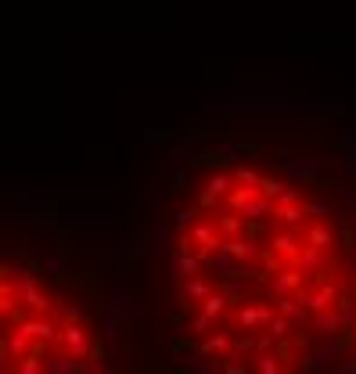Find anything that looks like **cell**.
Returning <instances> with one entry per match:
<instances>
[{
  "instance_id": "6da1fadb",
  "label": "cell",
  "mask_w": 356,
  "mask_h": 374,
  "mask_svg": "<svg viewBox=\"0 0 356 374\" xmlns=\"http://www.w3.org/2000/svg\"><path fill=\"white\" fill-rule=\"evenodd\" d=\"M306 231L310 227H274V234H270V248H274V252L281 256V259H299V252H303V248L310 245V238H306Z\"/></svg>"
},
{
  "instance_id": "7a4b0ae2",
  "label": "cell",
  "mask_w": 356,
  "mask_h": 374,
  "mask_svg": "<svg viewBox=\"0 0 356 374\" xmlns=\"http://www.w3.org/2000/svg\"><path fill=\"white\" fill-rule=\"evenodd\" d=\"M58 349H65L72 360H86L91 356V349H94V342H91V331H86L79 321H72V324H62V342H58Z\"/></svg>"
},
{
  "instance_id": "3957f363",
  "label": "cell",
  "mask_w": 356,
  "mask_h": 374,
  "mask_svg": "<svg viewBox=\"0 0 356 374\" xmlns=\"http://www.w3.org/2000/svg\"><path fill=\"white\" fill-rule=\"evenodd\" d=\"M15 295H18V306H25L29 314H51V306H54V299L47 292H40V285L33 277L15 280Z\"/></svg>"
},
{
  "instance_id": "277c9868",
  "label": "cell",
  "mask_w": 356,
  "mask_h": 374,
  "mask_svg": "<svg viewBox=\"0 0 356 374\" xmlns=\"http://www.w3.org/2000/svg\"><path fill=\"white\" fill-rule=\"evenodd\" d=\"M33 346H37V342L29 338L22 328H8V331H4V346H0V353H8V356L18 363L22 356H29V353H33Z\"/></svg>"
},
{
  "instance_id": "5b68a950",
  "label": "cell",
  "mask_w": 356,
  "mask_h": 374,
  "mask_svg": "<svg viewBox=\"0 0 356 374\" xmlns=\"http://www.w3.org/2000/svg\"><path fill=\"white\" fill-rule=\"evenodd\" d=\"M230 335L227 331H216V335H205L202 338V346H198V353L205 356V360H230Z\"/></svg>"
},
{
  "instance_id": "8992f818",
  "label": "cell",
  "mask_w": 356,
  "mask_h": 374,
  "mask_svg": "<svg viewBox=\"0 0 356 374\" xmlns=\"http://www.w3.org/2000/svg\"><path fill=\"white\" fill-rule=\"evenodd\" d=\"M274 309H277L281 317H288V321H291V328H303V324L313 317V314H310V306H306V302H299L295 295H284V299H277V306H274Z\"/></svg>"
},
{
  "instance_id": "52a82bcc",
  "label": "cell",
  "mask_w": 356,
  "mask_h": 374,
  "mask_svg": "<svg viewBox=\"0 0 356 374\" xmlns=\"http://www.w3.org/2000/svg\"><path fill=\"white\" fill-rule=\"evenodd\" d=\"M338 299H342L338 285H331V280H320V285L313 288V295H310V314H320V309L338 306Z\"/></svg>"
},
{
  "instance_id": "ba28073f",
  "label": "cell",
  "mask_w": 356,
  "mask_h": 374,
  "mask_svg": "<svg viewBox=\"0 0 356 374\" xmlns=\"http://www.w3.org/2000/svg\"><path fill=\"white\" fill-rule=\"evenodd\" d=\"M295 288H303V270L299 266H288V270H277L274 273V299H284Z\"/></svg>"
},
{
  "instance_id": "9c48e42d",
  "label": "cell",
  "mask_w": 356,
  "mask_h": 374,
  "mask_svg": "<svg viewBox=\"0 0 356 374\" xmlns=\"http://www.w3.org/2000/svg\"><path fill=\"white\" fill-rule=\"evenodd\" d=\"M216 288L209 285V280H202V277H191V280H184V285H180V306L187 309V306H195V302H202V299H209Z\"/></svg>"
},
{
  "instance_id": "30bf717a",
  "label": "cell",
  "mask_w": 356,
  "mask_h": 374,
  "mask_svg": "<svg viewBox=\"0 0 356 374\" xmlns=\"http://www.w3.org/2000/svg\"><path fill=\"white\" fill-rule=\"evenodd\" d=\"M47 374H83V363L72 360L65 349H54L47 356Z\"/></svg>"
},
{
  "instance_id": "8fae6325",
  "label": "cell",
  "mask_w": 356,
  "mask_h": 374,
  "mask_svg": "<svg viewBox=\"0 0 356 374\" xmlns=\"http://www.w3.org/2000/svg\"><path fill=\"white\" fill-rule=\"evenodd\" d=\"M313 328L328 331V335H338V331H345V324H342V314H338V306H331V309H320V314H313Z\"/></svg>"
},
{
  "instance_id": "7c38bea8",
  "label": "cell",
  "mask_w": 356,
  "mask_h": 374,
  "mask_svg": "<svg viewBox=\"0 0 356 374\" xmlns=\"http://www.w3.org/2000/svg\"><path fill=\"white\" fill-rule=\"evenodd\" d=\"M176 273H180L184 280L198 277L202 273V256L198 252H180V248H176Z\"/></svg>"
},
{
  "instance_id": "4fadbf2b",
  "label": "cell",
  "mask_w": 356,
  "mask_h": 374,
  "mask_svg": "<svg viewBox=\"0 0 356 374\" xmlns=\"http://www.w3.org/2000/svg\"><path fill=\"white\" fill-rule=\"evenodd\" d=\"M306 238H310V245H313V248H324V252H331V248H335V234H331L328 227H324L320 220H313V224H310Z\"/></svg>"
},
{
  "instance_id": "5bb4252c",
  "label": "cell",
  "mask_w": 356,
  "mask_h": 374,
  "mask_svg": "<svg viewBox=\"0 0 356 374\" xmlns=\"http://www.w3.org/2000/svg\"><path fill=\"white\" fill-rule=\"evenodd\" d=\"M237 324H242L245 331H263L259 306H256V302H242V306H237Z\"/></svg>"
},
{
  "instance_id": "9a60e30c",
  "label": "cell",
  "mask_w": 356,
  "mask_h": 374,
  "mask_svg": "<svg viewBox=\"0 0 356 374\" xmlns=\"http://www.w3.org/2000/svg\"><path fill=\"white\" fill-rule=\"evenodd\" d=\"M227 306H230V295H227L223 288H216L209 299H202V309H205V314H209V317H216V321L227 314Z\"/></svg>"
},
{
  "instance_id": "2e32d148",
  "label": "cell",
  "mask_w": 356,
  "mask_h": 374,
  "mask_svg": "<svg viewBox=\"0 0 356 374\" xmlns=\"http://www.w3.org/2000/svg\"><path fill=\"white\" fill-rule=\"evenodd\" d=\"M252 363H256V374H284V356H274V353L252 356Z\"/></svg>"
},
{
  "instance_id": "e0dca14e",
  "label": "cell",
  "mask_w": 356,
  "mask_h": 374,
  "mask_svg": "<svg viewBox=\"0 0 356 374\" xmlns=\"http://www.w3.org/2000/svg\"><path fill=\"white\" fill-rule=\"evenodd\" d=\"M51 317H54L58 324H72V321H79V309H76V306H65L62 299H54V306H51Z\"/></svg>"
},
{
  "instance_id": "ac0fdd59",
  "label": "cell",
  "mask_w": 356,
  "mask_h": 374,
  "mask_svg": "<svg viewBox=\"0 0 356 374\" xmlns=\"http://www.w3.org/2000/svg\"><path fill=\"white\" fill-rule=\"evenodd\" d=\"M83 374H105V346L91 349V356L83 360Z\"/></svg>"
},
{
  "instance_id": "d6986e66",
  "label": "cell",
  "mask_w": 356,
  "mask_h": 374,
  "mask_svg": "<svg viewBox=\"0 0 356 374\" xmlns=\"http://www.w3.org/2000/svg\"><path fill=\"white\" fill-rule=\"evenodd\" d=\"M252 349H256L252 338H234L230 342V360H245V356H252Z\"/></svg>"
},
{
  "instance_id": "ffe728a7",
  "label": "cell",
  "mask_w": 356,
  "mask_h": 374,
  "mask_svg": "<svg viewBox=\"0 0 356 374\" xmlns=\"http://www.w3.org/2000/svg\"><path fill=\"white\" fill-rule=\"evenodd\" d=\"M266 331H270V335L281 342V338H288V331H295V328H291V321H288V317H281V314H277V317H274V324L266 328Z\"/></svg>"
},
{
  "instance_id": "44dd1931",
  "label": "cell",
  "mask_w": 356,
  "mask_h": 374,
  "mask_svg": "<svg viewBox=\"0 0 356 374\" xmlns=\"http://www.w3.org/2000/svg\"><path fill=\"white\" fill-rule=\"evenodd\" d=\"M216 324V317H209V314H205V309H202V314L195 317V324H191V331L195 335H209V328Z\"/></svg>"
},
{
  "instance_id": "7402d4cb",
  "label": "cell",
  "mask_w": 356,
  "mask_h": 374,
  "mask_svg": "<svg viewBox=\"0 0 356 374\" xmlns=\"http://www.w3.org/2000/svg\"><path fill=\"white\" fill-rule=\"evenodd\" d=\"M306 212H310V220H324L331 212V202H306Z\"/></svg>"
},
{
  "instance_id": "603a6c76",
  "label": "cell",
  "mask_w": 356,
  "mask_h": 374,
  "mask_svg": "<svg viewBox=\"0 0 356 374\" xmlns=\"http://www.w3.org/2000/svg\"><path fill=\"white\" fill-rule=\"evenodd\" d=\"M338 314H342V324L352 328V299H345V295L338 299Z\"/></svg>"
},
{
  "instance_id": "cb8c5ba5",
  "label": "cell",
  "mask_w": 356,
  "mask_h": 374,
  "mask_svg": "<svg viewBox=\"0 0 356 374\" xmlns=\"http://www.w3.org/2000/svg\"><path fill=\"white\" fill-rule=\"evenodd\" d=\"M220 374H245V363L242 360H223L220 363Z\"/></svg>"
},
{
  "instance_id": "d4e9b609",
  "label": "cell",
  "mask_w": 356,
  "mask_h": 374,
  "mask_svg": "<svg viewBox=\"0 0 356 374\" xmlns=\"http://www.w3.org/2000/svg\"><path fill=\"white\" fill-rule=\"evenodd\" d=\"M320 367H324V356H310V360H306V370H313V374H317Z\"/></svg>"
},
{
  "instance_id": "484cf974",
  "label": "cell",
  "mask_w": 356,
  "mask_h": 374,
  "mask_svg": "<svg viewBox=\"0 0 356 374\" xmlns=\"http://www.w3.org/2000/svg\"><path fill=\"white\" fill-rule=\"evenodd\" d=\"M342 370H345V374H356V360H345V363H342Z\"/></svg>"
},
{
  "instance_id": "4316f807",
  "label": "cell",
  "mask_w": 356,
  "mask_h": 374,
  "mask_svg": "<svg viewBox=\"0 0 356 374\" xmlns=\"http://www.w3.org/2000/svg\"><path fill=\"white\" fill-rule=\"evenodd\" d=\"M291 374H306V370H291Z\"/></svg>"
}]
</instances>
